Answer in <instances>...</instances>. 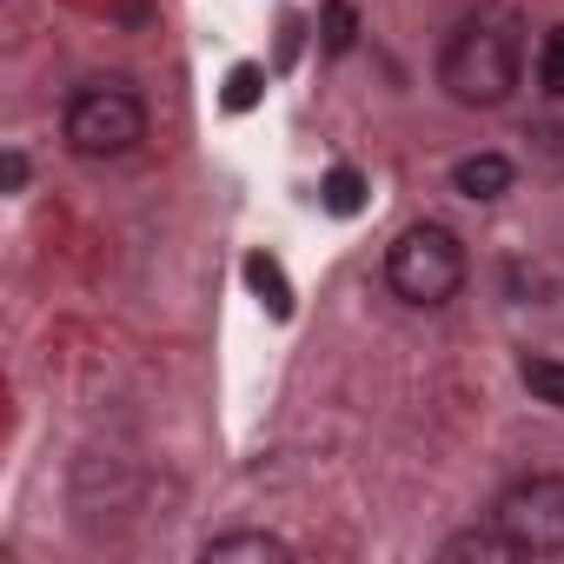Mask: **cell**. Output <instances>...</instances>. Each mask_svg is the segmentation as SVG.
<instances>
[{"mask_svg":"<svg viewBox=\"0 0 564 564\" xmlns=\"http://www.w3.org/2000/svg\"><path fill=\"white\" fill-rule=\"evenodd\" d=\"M518 67H524V47H518V28L505 14L465 21L445 41V54H438V80H445V94L458 107H498V100H511Z\"/></svg>","mask_w":564,"mask_h":564,"instance_id":"obj_1","label":"cell"},{"mask_svg":"<svg viewBox=\"0 0 564 564\" xmlns=\"http://www.w3.org/2000/svg\"><path fill=\"white\" fill-rule=\"evenodd\" d=\"M67 147L80 160H120L147 140V107L127 94V80H94L67 100V120H61Z\"/></svg>","mask_w":564,"mask_h":564,"instance_id":"obj_2","label":"cell"},{"mask_svg":"<svg viewBox=\"0 0 564 564\" xmlns=\"http://www.w3.org/2000/svg\"><path fill=\"white\" fill-rule=\"evenodd\" d=\"M386 279L405 306H445L465 286V246L445 226H405L386 252Z\"/></svg>","mask_w":564,"mask_h":564,"instance_id":"obj_3","label":"cell"},{"mask_svg":"<svg viewBox=\"0 0 564 564\" xmlns=\"http://www.w3.org/2000/svg\"><path fill=\"white\" fill-rule=\"evenodd\" d=\"M491 524L524 557H557L564 551V478L557 471H531V478L505 485V498L491 505Z\"/></svg>","mask_w":564,"mask_h":564,"instance_id":"obj_4","label":"cell"},{"mask_svg":"<svg viewBox=\"0 0 564 564\" xmlns=\"http://www.w3.org/2000/svg\"><path fill=\"white\" fill-rule=\"evenodd\" d=\"M452 193H465V199H505L511 193V160L505 153H465L452 166Z\"/></svg>","mask_w":564,"mask_h":564,"instance_id":"obj_5","label":"cell"},{"mask_svg":"<svg viewBox=\"0 0 564 564\" xmlns=\"http://www.w3.org/2000/svg\"><path fill=\"white\" fill-rule=\"evenodd\" d=\"M293 551L265 538V531H232V538H213L206 544V564H286Z\"/></svg>","mask_w":564,"mask_h":564,"instance_id":"obj_6","label":"cell"},{"mask_svg":"<svg viewBox=\"0 0 564 564\" xmlns=\"http://www.w3.org/2000/svg\"><path fill=\"white\" fill-rule=\"evenodd\" d=\"M246 286L259 293V306H265L272 319H293V286H286V265H279L272 252H252V259H246Z\"/></svg>","mask_w":564,"mask_h":564,"instance_id":"obj_7","label":"cell"},{"mask_svg":"<svg viewBox=\"0 0 564 564\" xmlns=\"http://www.w3.org/2000/svg\"><path fill=\"white\" fill-rule=\"evenodd\" d=\"M438 557H445V564H458V557H478V564H518L524 551L491 524V531H458V538H445V544H438Z\"/></svg>","mask_w":564,"mask_h":564,"instance_id":"obj_8","label":"cell"},{"mask_svg":"<svg viewBox=\"0 0 564 564\" xmlns=\"http://www.w3.org/2000/svg\"><path fill=\"white\" fill-rule=\"evenodd\" d=\"M319 199H326V213L352 219V213L366 206V180H359L352 166H333V173H326V186H319Z\"/></svg>","mask_w":564,"mask_h":564,"instance_id":"obj_9","label":"cell"},{"mask_svg":"<svg viewBox=\"0 0 564 564\" xmlns=\"http://www.w3.org/2000/svg\"><path fill=\"white\" fill-rule=\"evenodd\" d=\"M518 379H524V392H531V399H544V405H557V412H564V359H524V366H518Z\"/></svg>","mask_w":564,"mask_h":564,"instance_id":"obj_10","label":"cell"},{"mask_svg":"<svg viewBox=\"0 0 564 564\" xmlns=\"http://www.w3.org/2000/svg\"><path fill=\"white\" fill-rule=\"evenodd\" d=\"M259 94H265V74L239 61V67L226 74V94H219V100H226V113H252V107H259Z\"/></svg>","mask_w":564,"mask_h":564,"instance_id":"obj_11","label":"cell"},{"mask_svg":"<svg viewBox=\"0 0 564 564\" xmlns=\"http://www.w3.org/2000/svg\"><path fill=\"white\" fill-rule=\"evenodd\" d=\"M538 80H544V94H564V28H551V34H544V54H538Z\"/></svg>","mask_w":564,"mask_h":564,"instance_id":"obj_12","label":"cell"},{"mask_svg":"<svg viewBox=\"0 0 564 564\" xmlns=\"http://www.w3.org/2000/svg\"><path fill=\"white\" fill-rule=\"evenodd\" d=\"M352 41H359V14L346 8V0H333V8H326V47H333V54H346Z\"/></svg>","mask_w":564,"mask_h":564,"instance_id":"obj_13","label":"cell"},{"mask_svg":"<svg viewBox=\"0 0 564 564\" xmlns=\"http://www.w3.org/2000/svg\"><path fill=\"white\" fill-rule=\"evenodd\" d=\"M8 186H14V193L28 186V160H21V153H8Z\"/></svg>","mask_w":564,"mask_h":564,"instance_id":"obj_14","label":"cell"}]
</instances>
